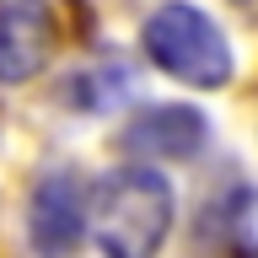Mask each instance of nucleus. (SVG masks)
Instances as JSON below:
<instances>
[{
    "mask_svg": "<svg viewBox=\"0 0 258 258\" xmlns=\"http://www.w3.org/2000/svg\"><path fill=\"white\" fill-rule=\"evenodd\" d=\"M59 43L48 0H0V86L32 81Z\"/></svg>",
    "mask_w": 258,
    "mask_h": 258,
    "instance_id": "4",
    "label": "nucleus"
},
{
    "mask_svg": "<svg viewBox=\"0 0 258 258\" xmlns=\"http://www.w3.org/2000/svg\"><path fill=\"white\" fill-rule=\"evenodd\" d=\"M140 43L151 54V64L167 70L172 81H183V86L215 92V86L231 81V43H226V32L188 0L156 6L140 27Z\"/></svg>",
    "mask_w": 258,
    "mask_h": 258,
    "instance_id": "2",
    "label": "nucleus"
},
{
    "mask_svg": "<svg viewBox=\"0 0 258 258\" xmlns=\"http://www.w3.org/2000/svg\"><path fill=\"white\" fill-rule=\"evenodd\" d=\"M172 183L156 167H113L92 188V237L102 253L145 258L172 231Z\"/></svg>",
    "mask_w": 258,
    "mask_h": 258,
    "instance_id": "1",
    "label": "nucleus"
},
{
    "mask_svg": "<svg viewBox=\"0 0 258 258\" xmlns=\"http://www.w3.org/2000/svg\"><path fill=\"white\" fill-rule=\"evenodd\" d=\"M210 140V118L199 108H183V102H161V108L135 113L118 135L129 156H151V161H188L199 156Z\"/></svg>",
    "mask_w": 258,
    "mask_h": 258,
    "instance_id": "5",
    "label": "nucleus"
},
{
    "mask_svg": "<svg viewBox=\"0 0 258 258\" xmlns=\"http://www.w3.org/2000/svg\"><path fill=\"white\" fill-rule=\"evenodd\" d=\"M92 226V194L76 172H43L27 199V237L43 253H70L81 231Z\"/></svg>",
    "mask_w": 258,
    "mask_h": 258,
    "instance_id": "3",
    "label": "nucleus"
}]
</instances>
